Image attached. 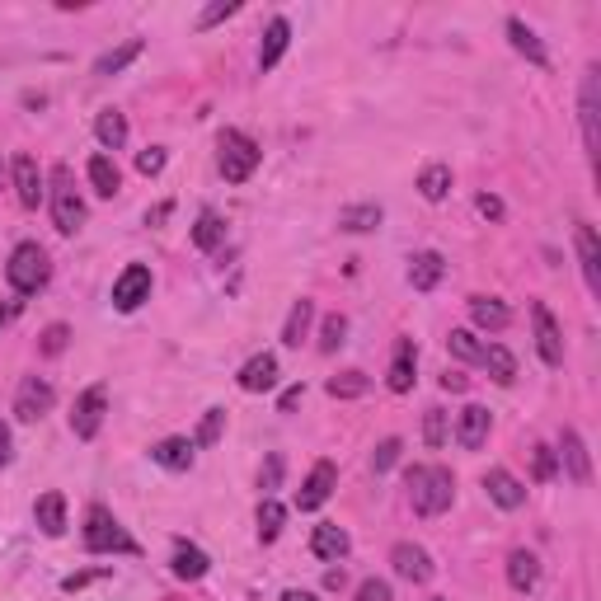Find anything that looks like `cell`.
I'll use <instances>...</instances> for the list:
<instances>
[{
	"label": "cell",
	"instance_id": "1",
	"mask_svg": "<svg viewBox=\"0 0 601 601\" xmlns=\"http://www.w3.org/2000/svg\"><path fill=\"white\" fill-rule=\"evenodd\" d=\"M404 484H409V503H414L418 517H442L456 498V479H451L447 465H414L404 475Z\"/></svg>",
	"mask_w": 601,
	"mask_h": 601
},
{
	"label": "cell",
	"instance_id": "2",
	"mask_svg": "<svg viewBox=\"0 0 601 601\" xmlns=\"http://www.w3.org/2000/svg\"><path fill=\"white\" fill-rule=\"evenodd\" d=\"M259 141L245 137V132H235V127H226L221 137H216V165H221V174H226V184H245L249 174L259 170Z\"/></svg>",
	"mask_w": 601,
	"mask_h": 601
},
{
	"label": "cell",
	"instance_id": "3",
	"mask_svg": "<svg viewBox=\"0 0 601 601\" xmlns=\"http://www.w3.org/2000/svg\"><path fill=\"white\" fill-rule=\"evenodd\" d=\"M5 278H10V287H15L19 296L43 292L47 278H52V259H47V249L33 245V240L15 245V254H10V263H5Z\"/></svg>",
	"mask_w": 601,
	"mask_h": 601
},
{
	"label": "cell",
	"instance_id": "4",
	"mask_svg": "<svg viewBox=\"0 0 601 601\" xmlns=\"http://www.w3.org/2000/svg\"><path fill=\"white\" fill-rule=\"evenodd\" d=\"M52 221H57V231L62 235H76L85 226V198L76 193V174L71 165H52Z\"/></svg>",
	"mask_w": 601,
	"mask_h": 601
},
{
	"label": "cell",
	"instance_id": "5",
	"mask_svg": "<svg viewBox=\"0 0 601 601\" xmlns=\"http://www.w3.org/2000/svg\"><path fill=\"white\" fill-rule=\"evenodd\" d=\"M85 550L90 555H137V540L127 536L108 508L85 512Z\"/></svg>",
	"mask_w": 601,
	"mask_h": 601
},
{
	"label": "cell",
	"instance_id": "6",
	"mask_svg": "<svg viewBox=\"0 0 601 601\" xmlns=\"http://www.w3.org/2000/svg\"><path fill=\"white\" fill-rule=\"evenodd\" d=\"M597 113H601V71L597 66H587L583 90H578V118H583V146H587V160H592V165H597V151H601Z\"/></svg>",
	"mask_w": 601,
	"mask_h": 601
},
{
	"label": "cell",
	"instance_id": "7",
	"mask_svg": "<svg viewBox=\"0 0 601 601\" xmlns=\"http://www.w3.org/2000/svg\"><path fill=\"white\" fill-rule=\"evenodd\" d=\"M104 409H108V390L104 386H90L76 400V409H71V432H76L80 442L99 437V428H104Z\"/></svg>",
	"mask_w": 601,
	"mask_h": 601
},
{
	"label": "cell",
	"instance_id": "8",
	"mask_svg": "<svg viewBox=\"0 0 601 601\" xmlns=\"http://www.w3.org/2000/svg\"><path fill=\"white\" fill-rule=\"evenodd\" d=\"M141 301H151V268L146 263H127L123 278L113 282V306L123 310V315H132Z\"/></svg>",
	"mask_w": 601,
	"mask_h": 601
},
{
	"label": "cell",
	"instance_id": "9",
	"mask_svg": "<svg viewBox=\"0 0 601 601\" xmlns=\"http://www.w3.org/2000/svg\"><path fill=\"white\" fill-rule=\"evenodd\" d=\"M52 400H57V390L47 386L43 376H24L15 390V418L19 423H38V418L52 409Z\"/></svg>",
	"mask_w": 601,
	"mask_h": 601
},
{
	"label": "cell",
	"instance_id": "10",
	"mask_svg": "<svg viewBox=\"0 0 601 601\" xmlns=\"http://www.w3.org/2000/svg\"><path fill=\"white\" fill-rule=\"evenodd\" d=\"M531 324H536L540 362H545V367H564V339H559V324L545 301H531Z\"/></svg>",
	"mask_w": 601,
	"mask_h": 601
},
{
	"label": "cell",
	"instance_id": "11",
	"mask_svg": "<svg viewBox=\"0 0 601 601\" xmlns=\"http://www.w3.org/2000/svg\"><path fill=\"white\" fill-rule=\"evenodd\" d=\"M334 484H339V470H334V461H315V470L306 475V484L296 489V512H315L329 503V494H334Z\"/></svg>",
	"mask_w": 601,
	"mask_h": 601
},
{
	"label": "cell",
	"instance_id": "12",
	"mask_svg": "<svg viewBox=\"0 0 601 601\" xmlns=\"http://www.w3.org/2000/svg\"><path fill=\"white\" fill-rule=\"evenodd\" d=\"M390 564H395V573H400L404 583H414V587H423V583H432V555L423 550V545H409V540H400L395 550H390Z\"/></svg>",
	"mask_w": 601,
	"mask_h": 601
},
{
	"label": "cell",
	"instance_id": "13",
	"mask_svg": "<svg viewBox=\"0 0 601 601\" xmlns=\"http://www.w3.org/2000/svg\"><path fill=\"white\" fill-rule=\"evenodd\" d=\"M456 442L465 451H479L489 442V409L484 404H465L461 414H456Z\"/></svg>",
	"mask_w": 601,
	"mask_h": 601
},
{
	"label": "cell",
	"instance_id": "14",
	"mask_svg": "<svg viewBox=\"0 0 601 601\" xmlns=\"http://www.w3.org/2000/svg\"><path fill=\"white\" fill-rule=\"evenodd\" d=\"M235 381H240V390H249V395H263V390H273V386H278V357H273V353L249 357Z\"/></svg>",
	"mask_w": 601,
	"mask_h": 601
},
{
	"label": "cell",
	"instance_id": "15",
	"mask_svg": "<svg viewBox=\"0 0 601 601\" xmlns=\"http://www.w3.org/2000/svg\"><path fill=\"white\" fill-rule=\"evenodd\" d=\"M414 362H418L414 339H400L395 343V357H390V371H386V386L395 390V395H409V390H414Z\"/></svg>",
	"mask_w": 601,
	"mask_h": 601
},
{
	"label": "cell",
	"instance_id": "16",
	"mask_svg": "<svg viewBox=\"0 0 601 601\" xmlns=\"http://www.w3.org/2000/svg\"><path fill=\"white\" fill-rule=\"evenodd\" d=\"M484 489H489V498H494L503 512H517L526 503V484L517 475H508V470H489V475H484Z\"/></svg>",
	"mask_w": 601,
	"mask_h": 601
},
{
	"label": "cell",
	"instance_id": "17",
	"mask_svg": "<svg viewBox=\"0 0 601 601\" xmlns=\"http://www.w3.org/2000/svg\"><path fill=\"white\" fill-rule=\"evenodd\" d=\"M573 240H578V259H583L587 292L601 296V245H597V231H592V226H578V231H573Z\"/></svg>",
	"mask_w": 601,
	"mask_h": 601
},
{
	"label": "cell",
	"instance_id": "18",
	"mask_svg": "<svg viewBox=\"0 0 601 601\" xmlns=\"http://www.w3.org/2000/svg\"><path fill=\"white\" fill-rule=\"evenodd\" d=\"M15 193H19V202H24L29 212L47 198L43 174H38V160H33V155H15Z\"/></svg>",
	"mask_w": 601,
	"mask_h": 601
},
{
	"label": "cell",
	"instance_id": "19",
	"mask_svg": "<svg viewBox=\"0 0 601 601\" xmlns=\"http://www.w3.org/2000/svg\"><path fill=\"white\" fill-rule=\"evenodd\" d=\"M442 273H447V259H442L437 249H423V254L409 259V287H414V292H432V287L442 282Z\"/></svg>",
	"mask_w": 601,
	"mask_h": 601
},
{
	"label": "cell",
	"instance_id": "20",
	"mask_svg": "<svg viewBox=\"0 0 601 601\" xmlns=\"http://www.w3.org/2000/svg\"><path fill=\"white\" fill-rule=\"evenodd\" d=\"M559 456H564V470H569L573 484H592V461H587L583 437L573 428H564V437H559Z\"/></svg>",
	"mask_w": 601,
	"mask_h": 601
},
{
	"label": "cell",
	"instance_id": "21",
	"mask_svg": "<svg viewBox=\"0 0 601 601\" xmlns=\"http://www.w3.org/2000/svg\"><path fill=\"white\" fill-rule=\"evenodd\" d=\"M287 43H292V24L287 19H273L268 29H263V43H259V71H273V66L282 62V52H287Z\"/></svg>",
	"mask_w": 601,
	"mask_h": 601
},
{
	"label": "cell",
	"instance_id": "22",
	"mask_svg": "<svg viewBox=\"0 0 601 601\" xmlns=\"http://www.w3.org/2000/svg\"><path fill=\"white\" fill-rule=\"evenodd\" d=\"M33 522H38V531H43V536L57 540L66 531V498L57 494V489H52V494H43L38 503H33Z\"/></svg>",
	"mask_w": 601,
	"mask_h": 601
},
{
	"label": "cell",
	"instance_id": "23",
	"mask_svg": "<svg viewBox=\"0 0 601 601\" xmlns=\"http://www.w3.org/2000/svg\"><path fill=\"white\" fill-rule=\"evenodd\" d=\"M170 569H174V578H184V583H198V578H207V569H212V559L202 555L198 545H188V540H179V545H174Z\"/></svg>",
	"mask_w": 601,
	"mask_h": 601
},
{
	"label": "cell",
	"instance_id": "24",
	"mask_svg": "<svg viewBox=\"0 0 601 601\" xmlns=\"http://www.w3.org/2000/svg\"><path fill=\"white\" fill-rule=\"evenodd\" d=\"M151 461L165 470H193V442L188 437H165L151 447Z\"/></svg>",
	"mask_w": 601,
	"mask_h": 601
},
{
	"label": "cell",
	"instance_id": "25",
	"mask_svg": "<svg viewBox=\"0 0 601 601\" xmlns=\"http://www.w3.org/2000/svg\"><path fill=\"white\" fill-rule=\"evenodd\" d=\"M94 137H99L104 151H123L127 146V118L118 113V108H104V113L94 118Z\"/></svg>",
	"mask_w": 601,
	"mask_h": 601
},
{
	"label": "cell",
	"instance_id": "26",
	"mask_svg": "<svg viewBox=\"0 0 601 601\" xmlns=\"http://www.w3.org/2000/svg\"><path fill=\"white\" fill-rule=\"evenodd\" d=\"M310 550H315V559H343L348 550H353V540H348V531H343V526H315Z\"/></svg>",
	"mask_w": 601,
	"mask_h": 601
},
{
	"label": "cell",
	"instance_id": "27",
	"mask_svg": "<svg viewBox=\"0 0 601 601\" xmlns=\"http://www.w3.org/2000/svg\"><path fill=\"white\" fill-rule=\"evenodd\" d=\"M381 202H357V207H343L339 212V231H353V235H367L381 226Z\"/></svg>",
	"mask_w": 601,
	"mask_h": 601
},
{
	"label": "cell",
	"instance_id": "28",
	"mask_svg": "<svg viewBox=\"0 0 601 601\" xmlns=\"http://www.w3.org/2000/svg\"><path fill=\"white\" fill-rule=\"evenodd\" d=\"M470 315H475V324L479 329H508V320H512V310L498 301V296H470Z\"/></svg>",
	"mask_w": 601,
	"mask_h": 601
},
{
	"label": "cell",
	"instance_id": "29",
	"mask_svg": "<svg viewBox=\"0 0 601 601\" xmlns=\"http://www.w3.org/2000/svg\"><path fill=\"white\" fill-rule=\"evenodd\" d=\"M508 38H512V47H517V52H522L531 66H550V52H545V43H540L536 33L526 29L522 19H508Z\"/></svg>",
	"mask_w": 601,
	"mask_h": 601
},
{
	"label": "cell",
	"instance_id": "30",
	"mask_svg": "<svg viewBox=\"0 0 601 601\" xmlns=\"http://www.w3.org/2000/svg\"><path fill=\"white\" fill-rule=\"evenodd\" d=\"M141 52H146V43H141V38H127L123 47H113V52H104V57L94 62V76H118L123 66H132V62H137Z\"/></svg>",
	"mask_w": 601,
	"mask_h": 601
},
{
	"label": "cell",
	"instance_id": "31",
	"mask_svg": "<svg viewBox=\"0 0 601 601\" xmlns=\"http://www.w3.org/2000/svg\"><path fill=\"white\" fill-rule=\"evenodd\" d=\"M479 367H489V376H494L498 386H512L517 381V357L503 348V343H484V362Z\"/></svg>",
	"mask_w": 601,
	"mask_h": 601
},
{
	"label": "cell",
	"instance_id": "32",
	"mask_svg": "<svg viewBox=\"0 0 601 601\" xmlns=\"http://www.w3.org/2000/svg\"><path fill=\"white\" fill-rule=\"evenodd\" d=\"M536 578H540L536 555H531V550H512V555H508V583L517 587V592H531Z\"/></svg>",
	"mask_w": 601,
	"mask_h": 601
},
{
	"label": "cell",
	"instance_id": "33",
	"mask_svg": "<svg viewBox=\"0 0 601 601\" xmlns=\"http://www.w3.org/2000/svg\"><path fill=\"white\" fill-rule=\"evenodd\" d=\"M310 320H315V301H296L287 324H282V343H287V348H301V339L310 334Z\"/></svg>",
	"mask_w": 601,
	"mask_h": 601
},
{
	"label": "cell",
	"instance_id": "34",
	"mask_svg": "<svg viewBox=\"0 0 601 601\" xmlns=\"http://www.w3.org/2000/svg\"><path fill=\"white\" fill-rule=\"evenodd\" d=\"M90 184H94L99 198H113V193L123 188V174H118V165H113L108 155H94L90 160Z\"/></svg>",
	"mask_w": 601,
	"mask_h": 601
},
{
	"label": "cell",
	"instance_id": "35",
	"mask_svg": "<svg viewBox=\"0 0 601 601\" xmlns=\"http://www.w3.org/2000/svg\"><path fill=\"white\" fill-rule=\"evenodd\" d=\"M193 245L207 249V254H212L216 245H226V221H221L216 212H202L198 226H193Z\"/></svg>",
	"mask_w": 601,
	"mask_h": 601
},
{
	"label": "cell",
	"instance_id": "36",
	"mask_svg": "<svg viewBox=\"0 0 601 601\" xmlns=\"http://www.w3.org/2000/svg\"><path fill=\"white\" fill-rule=\"evenodd\" d=\"M282 522H287V508H282L278 498H263L259 503V540L263 545H273L282 536Z\"/></svg>",
	"mask_w": 601,
	"mask_h": 601
},
{
	"label": "cell",
	"instance_id": "37",
	"mask_svg": "<svg viewBox=\"0 0 601 601\" xmlns=\"http://www.w3.org/2000/svg\"><path fill=\"white\" fill-rule=\"evenodd\" d=\"M418 193H423L428 202L447 198V193H451V170H447V165H428V170L418 174Z\"/></svg>",
	"mask_w": 601,
	"mask_h": 601
},
{
	"label": "cell",
	"instance_id": "38",
	"mask_svg": "<svg viewBox=\"0 0 601 601\" xmlns=\"http://www.w3.org/2000/svg\"><path fill=\"white\" fill-rule=\"evenodd\" d=\"M371 381L362 371H343V376H329V395L334 400H357V395H367Z\"/></svg>",
	"mask_w": 601,
	"mask_h": 601
},
{
	"label": "cell",
	"instance_id": "39",
	"mask_svg": "<svg viewBox=\"0 0 601 601\" xmlns=\"http://www.w3.org/2000/svg\"><path fill=\"white\" fill-rule=\"evenodd\" d=\"M447 348H451V357H461V362H484V343H479L470 329H451Z\"/></svg>",
	"mask_w": 601,
	"mask_h": 601
},
{
	"label": "cell",
	"instance_id": "40",
	"mask_svg": "<svg viewBox=\"0 0 601 601\" xmlns=\"http://www.w3.org/2000/svg\"><path fill=\"white\" fill-rule=\"evenodd\" d=\"M221 428H226V409H207L198 423V432H193V451L198 447H212L216 437H221Z\"/></svg>",
	"mask_w": 601,
	"mask_h": 601
},
{
	"label": "cell",
	"instance_id": "41",
	"mask_svg": "<svg viewBox=\"0 0 601 601\" xmlns=\"http://www.w3.org/2000/svg\"><path fill=\"white\" fill-rule=\"evenodd\" d=\"M343 334H348V320H343V315H324V324H320V353H339Z\"/></svg>",
	"mask_w": 601,
	"mask_h": 601
},
{
	"label": "cell",
	"instance_id": "42",
	"mask_svg": "<svg viewBox=\"0 0 601 601\" xmlns=\"http://www.w3.org/2000/svg\"><path fill=\"white\" fill-rule=\"evenodd\" d=\"M423 442H428V447H442V442H447V409H428V414H423Z\"/></svg>",
	"mask_w": 601,
	"mask_h": 601
},
{
	"label": "cell",
	"instance_id": "43",
	"mask_svg": "<svg viewBox=\"0 0 601 601\" xmlns=\"http://www.w3.org/2000/svg\"><path fill=\"white\" fill-rule=\"evenodd\" d=\"M66 339H71V329H66V324H47L43 339H38V353H43V357L66 353Z\"/></svg>",
	"mask_w": 601,
	"mask_h": 601
},
{
	"label": "cell",
	"instance_id": "44",
	"mask_svg": "<svg viewBox=\"0 0 601 601\" xmlns=\"http://www.w3.org/2000/svg\"><path fill=\"white\" fill-rule=\"evenodd\" d=\"M259 489H263V498H273V489H282V456L273 451L268 461H263V470H259Z\"/></svg>",
	"mask_w": 601,
	"mask_h": 601
},
{
	"label": "cell",
	"instance_id": "45",
	"mask_svg": "<svg viewBox=\"0 0 601 601\" xmlns=\"http://www.w3.org/2000/svg\"><path fill=\"white\" fill-rule=\"evenodd\" d=\"M231 15H240V0H221V5H207L198 15V29H212V24H226Z\"/></svg>",
	"mask_w": 601,
	"mask_h": 601
},
{
	"label": "cell",
	"instance_id": "46",
	"mask_svg": "<svg viewBox=\"0 0 601 601\" xmlns=\"http://www.w3.org/2000/svg\"><path fill=\"white\" fill-rule=\"evenodd\" d=\"M400 437H386V442H381V447H376V456H371V470H376V475H386L390 465L400 461Z\"/></svg>",
	"mask_w": 601,
	"mask_h": 601
},
{
	"label": "cell",
	"instance_id": "47",
	"mask_svg": "<svg viewBox=\"0 0 601 601\" xmlns=\"http://www.w3.org/2000/svg\"><path fill=\"white\" fill-rule=\"evenodd\" d=\"M531 465H536L540 484H545V479H555V451L545 447V442H536V447H531Z\"/></svg>",
	"mask_w": 601,
	"mask_h": 601
},
{
	"label": "cell",
	"instance_id": "48",
	"mask_svg": "<svg viewBox=\"0 0 601 601\" xmlns=\"http://www.w3.org/2000/svg\"><path fill=\"white\" fill-rule=\"evenodd\" d=\"M137 170L146 174V179H155V174L165 170V146H146V151L137 155Z\"/></svg>",
	"mask_w": 601,
	"mask_h": 601
},
{
	"label": "cell",
	"instance_id": "49",
	"mask_svg": "<svg viewBox=\"0 0 601 601\" xmlns=\"http://www.w3.org/2000/svg\"><path fill=\"white\" fill-rule=\"evenodd\" d=\"M99 578H108V569H85V573H71V578H62V592H80V587L99 583Z\"/></svg>",
	"mask_w": 601,
	"mask_h": 601
},
{
	"label": "cell",
	"instance_id": "50",
	"mask_svg": "<svg viewBox=\"0 0 601 601\" xmlns=\"http://www.w3.org/2000/svg\"><path fill=\"white\" fill-rule=\"evenodd\" d=\"M357 601H390V583H381V578H367V583L357 587Z\"/></svg>",
	"mask_w": 601,
	"mask_h": 601
},
{
	"label": "cell",
	"instance_id": "51",
	"mask_svg": "<svg viewBox=\"0 0 601 601\" xmlns=\"http://www.w3.org/2000/svg\"><path fill=\"white\" fill-rule=\"evenodd\" d=\"M479 216H489V221H503V198H494V193H479Z\"/></svg>",
	"mask_w": 601,
	"mask_h": 601
},
{
	"label": "cell",
	"instance_id": "52",
	"mask_svg": "<svg viewBox=\"0 0 601 601\" xmlns=\"http://www.w3.org/2000/svg\"><path fill=\"white\" fill-rule=\"evenodd\" d=\"M15 461V437H10V423H0V470Z\"/></svg>",
	"mask_w": 601,
	"mask_h": 601
},
{
	"label": "cell",
	"instance_id": "53",
	"mask_svg": "<svg viewBox=\"0 0 601 601\" xmlns=\"http://www.w3.org/2000/svg\"><path fill=\"white\" fill-rule=\"evenodd\" d=\"M301 395H306V390H301V386H292V390H282V400H278V409H282V414H292L296 404H301Z\"/></svg>",
	"mask_w": 601,
	"mask_h": 601
},
{
	"label": "cell",
	"instance_id": "54",
	"mask_svg": "<svg viewBox=\"0 0 601 601\" xmlns=\"http://www.w3.org/2000/svg\"><path fill=\"white\" fill-rule=\"evenodd\" d=\"M465 386H470V381H465L461 371H447V376H442V390H451V395H461Z\"/></svg>",
	"mask_w": 601,
	"mask_h": 601
},
{
	"label": "cell",
	"instance_id": "55",
	"mask_svg": "<svg viewBox=\"0 0 601 601\" xmlns=\"http://www.w3.org/2000/svg\"><path fill=\"white\" fill-rule=\"evenodd\" d=\"M278 601H315V592H306V587H287Z\"/></svg>",
	"mask_w": 601,
	"mask_h": 601
},
{
	"label": "cell",
	"instance_id": "56",
	"mask_svg": "<svg viewBox=\"0 0 601 601\" xmlns=\"http://www.w3.org/2000/svg\"><path fill=\"white\" fill-rule=\"evenodd\" d=\"M343 583H348V578H343V569H329V573H324V587H329V592H339Z\"/></svg>",
	"mask_w": 601,
	"mask_h": 601
},
{
	"label": "cell",
	"instance_id": "57",
	"mask_svg": "<svg viewBox=\"0 0 601 601\" xmlns=\"http://www.w3.org/2000/svg\"><path fill=\"white\" fill-rule=\"evenodd\" d=\"M165 216H170V202H160L155 212H146V226H155V221H165Z\"/></svg>",
	"mask_w": 601,
	"mask_h": 601
},
{
	"label": "cell",
	"instance_id": "58",
	"mask_svg": "<svg viewBox=\"0 0 601 601\" xmlns=\"http://www.w3.org/2000/svg\"><path fill=\"white\" fill-rule=\"evenodd\" d=\"M432 601H447V597H432Z\"/></svg>",
	"mask_w": 601,
	"mask_h": 601
}]
</instances>
